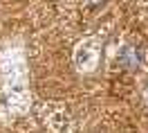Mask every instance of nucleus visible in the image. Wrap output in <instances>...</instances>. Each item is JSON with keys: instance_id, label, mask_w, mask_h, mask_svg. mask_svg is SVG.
<instances>
[{"instance_id": "obj_2", "label": "nucleus", "mask_w": 148, "mask_h": 133, "mask_svg": "<svg viewBox=\"0 0 148 133\" xmlns=\"http://www.w3.org/2000/svg\"><path fill=\"white\" fill-rule=\"evenodd\" d=\"M103 0H88V5H90V7H94V5H101Z\"/></svg>"}, {"instance_id": "obj_1", "label": "nucleus", "mask_w": 148, "mask_h": 133, "mask_svg": "<svg viewBox=\"0 0 148 133\" xmlns=\"http://www.w3.org/2000/svg\"><path fill=\"white\" fill-rule=\"evenodd\" d=\"M141 63V54H139L137 48H123L119 54V66L128 68V70H135V68Z\"/></svg>"}]
</instances>
